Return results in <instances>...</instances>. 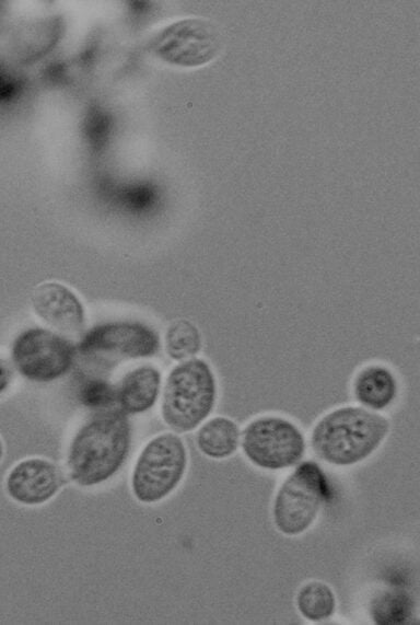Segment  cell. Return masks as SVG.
Instances as JSON below:
<instances>
[{"instance_id":"9c48e42d","label":"cell","mask_w":420,"mask_h":625,"mask_svg":"<svg viewBox=\"0 0 420 625\" xmlns=\"http://www.w3.org/2000/svg\"><path fill=\"white\" fill-rule=\"evenodd\" d=\"M161 347L159 332L139 321H110L92 327L78 348L83 355H112L128 359L150 358Z\"/></svg>"},{"instance_id":"6da1fadb","label":"cell","mask_w":420,"mask_h":625,"mask_svg":"<svg viewBox=\"0 0 420 625\" xmlns=\"http://www.w3.org/2000/svg\"><path fill=\"white\" fill-rule=\"evenodd\" d=\"M131 424L120 409L95 412L74 433L67 452L72 482L92 487L112 478L131 447Z\"/></svg>"},{"instance_id":"30bf717a","label":"cell","mask_w":420,"mask_h":625,"mask_svg":"<svg viewBox=\"0 0 420 625\" xmlns=\"http://www.w3.org/2000/svg\"><path fill=\"white\" fill-rule=\"evenodd\" d=\"M35 315L55 332L75 336L83 332L86 312L78 294L59 281H44L31 297Z\"/></svg>"},{"instance_id":"52a82bcc","label":"cell","mask_w":420,"mask_h":625,"mask_svg":"<svg viewBox=\"0 0 420 625\" xmlns=\"http://www.w3.org/2000/svg\"><path fill=\"white\" fill-rule=\"evenodd\" d=\"M219 30L202 18H183L161 27L152 37L151 51L161 61L180 68H198L212 61L221 49Z\"/></svg>"},{"instance_id":"5b68a950","label":"cell","mask_w":420,"mask_h":625,"mask_svg":"<svg viewBox=\"0 0 420 625\" xmlns=\"http://www.w3.org/2000/svg\"><path fill=\"white\" fill-rule=\"evenodd\" d=\"M326 475L318 464H299L278 489L272 507L277 530L288 536L304 533L316 520L328 497Z\"/></svg>"},{"instance_id":"5bb4252c","label":"cell","mask_w":420,"mask_h":625,"mask_svg":"<svg viewBox=\"0 0 420 625\" xmlns=\"http://www.w3.org/2000/svg\"><path fill=\"white\" fill-rule=\"evenodd\" d=\"M198 450L214 460L233 455L241 444L240 426L231 418L215 416L202 425L196 433Z\"/></svg>"},{"instance_id":"ffe728a7","label":"cell","mask_w":420,"mask_h":625,"mask_svg":"<svg viewBox=\"0 0 420 625\" xmlns=\"http://www.w3.org/2000/svg\"><path fill=\"white\" fill-rule=\"evenodd\" d=\"M11 85L10 76L0 69V99L4 97L10 92Z\"/></svg>"},{"instance_id":"ba28073f","label":"cell","mask_w":420,"mask_h":625,"mask_svg":"<svg viewBox=\"0 0 420 625\" xmlns=\"http://www.w3.org/2000/svg\"><path fill=\"white\" fill-rule=\"evenodd\" d=\"M74 356V347L63 335L39 326L23 329L11 347V359L18 372L36 383H49L66 375Z\"/></svg>"},{"instance_id":"7a4b0ae2","label":"cell","mask_w":420,"mask_h":625,"mask_svg":"<svg viewBox=\"0 0 420 625\" xmlns=\"http://www.w3.org/2000/svg\"><path fill=\"white\" fill-rule=\"evenodd\" d=\"M389 431L390 421L384 415L362 406H341L314 425L311 445L328 464L349 466L369 458Z\"/></svg>"},{"instance_id":"8fae6325","label":"cell","mask_w":420,"mask_h":625,"mask_svg":"<svg viewBox=\"0 0 420 625\" xmlns=\"http://www.w3.org/2000/svg\"><path fill=\"white\" fill-rule=\"evenodd\" d=\"M59 467L43 458L20 461L8 473L4 482L9 497L24 506H39L57 495L62 486Z\"/></svg>"},{"instance_id":"ac0fdd59","label":"cell","mask_w":420,"mask_h":625,"mask_svg":"<svg viewBox=\"0 0 420 625\" xmlns=\"http://www.w3.org/2000/svg\"><path fill=\"white\" fill-rule=\"evenodd\" d=\"M79 398L86 408L107 409L116 403V387L106 380L91 379L82 384Z\"/></svg>"},{"instance_id":"2e32d148","label":"cell","mask_w":420,"mask_h":625,"mask_svg":"<svg viewBox=\"0 0 420 625\" xmlns=\"http://www.w3.org/2000/svg\"><path fill=\"white\" fill-rule=\"evenodd\" d=\"M300 614L311 622L329 618L336 611V597L325 582L311 581L302 586L296 594Z\"/></svg>"},{"instance_id":"8992f818","label":"cell","mask_w":420,"mask_h":625,"mask_svg":"<svg viewBox=\"0 0 420 625\" xmlns=\"http://www.w3.org/2000/svg\"><path fill=\"white\" fill-rule=\"evenodd\" d=\"M245 456L256 466L278 471L298 464L305 453V438L291 420L266 415L250 420L241 432Z\"/></svg>"},{"instance_id":"d6986e66","label":"cell","mask_w":420,"mask_h":625,"mask_svg":"<svg viewBox=\"0 0 420 625\" xmlns=\"http://www.w3.org/2000/svg\"><path fill=\"white\" fill-rule=\"evenodd\" d=\"M12 381V370L9 363L0 358V394L4 393Z\"/></svg>"},{"instance_id":"277c9868","label":"cell","mask_w":420,"mask_h":625,"mask_svg":"<svg viewBox=\"0 0 420 625\" xmlns=\"http://www.w3.org/2000/svg\"><path fill=\"white\" fill-rule=\"evenodd\" d=\"M188 464L183 439L163 432L150 439L140 451L132 468L130 486L142 504H155L170 496L182 482Z\"/></svg>"},{"instance_id":"7c38bea8","label":"cell","mask_w":420,"mask_h":625,"mask_svg":"<svg viewBox=\"0 0 420 625\" xmlns=\"http://www.w3.org/2000/svg\"><path fill=\"white\" fill-rule=\"evenodd\" d=\"M355 401L373 412L385 410L394 404L399 392V382L394 370L382 362L361 367L352 379Z\"/></svg>"},{"instance_id":"9a60e30c","label":"cell","mask_w":420,"mask_h":625,"mask_svg":"<svg viewBox=\"0 0 420 625\" xmlns=\"http://www.w3.org/2000/svg\"><path fill=\"white\" fill-rule=\"evenodd\" d=\"M164 347L167 356L175 361L194 358L202 348L201 332L190 320H175L165 331Z\"/></svg>"},{"instance_id":"4fadbf2b","label":"cell","mask_w":420,"mask_h":625,"mask_svg":"<svg viewBox=\"0 0 420 625\" xmlns=\"http://www.w3.org/2000/svg\"><path fill=\"white\" fill-rule=\"evenodd\" d=\"M162 373L153 364H140L129 370L116 387V402L125 414H142L158 402Z\"/></svg>"},{"instance_id":"44dd1931","label":"cell","mask_w":420,"mask_h":625,"mask_svg":"<svg viewBox=\"0 0 420 625\" xmlns=\"http://www.w3.org/2000/svg\"><path fill=\"white\" fill-rule=\"evenodd\" d=\"M3 454H4V447H3L2 439L0 437V463L2 461Z\"/></svg>"},{"instance_id":"e0dca14e","label":"cell","mask_w":420,"mask_h":625,"mask_svg":"<svg viewBox=\"0 0 420 625\" xmlns=\"http://www.w3.org/2000/svg\"><path fill=\"white\" fill-rule=\"evenodd\" d=\"M370 612L376 624H401L412 613V601L401 590H384L371 600Z\"/></svg>"},{"instance_id":"3957f363","label":"cell","mask_w":420,"mask_h":625,"mask_svg":"<svg viewBox=\"0 0 420 625\" xmlns=\"http://www.w3.org/2000/svg\"><path fill=\"white\" fill-rule=\"evenodd\" d=\"M217 398L218 383L210 363L197 357L183 360L166 375L161 417L174 432H190L210 416Z\"/></svg>"}]
</instances>
